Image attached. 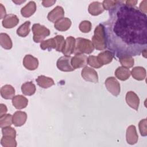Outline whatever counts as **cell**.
Here are the masks:
<instances>
[{
  "instance_id": "obj_34",
  "label": "cell",
  "mask_w": 147,
  "mask_h": 147,
  "mask_svg": "<svg viewBox=\"0 0 147 147\" xmlns=\"http://www.w3.org/2000/svg\"><path fill=\"white\" fill-rule=\"evenodd\" d=\"M2 133L3 134V136L5 137H11L16 138V130L10 127V126H7L3 128H2Z\"/></svg>"
},
{
  "instance_id": "obj_29",
  "label": "cell",
  "mask_w": 147,
  "mask_h": 147,
  "mask_svg": "<svg viewBox=\"0 0 147 147\" xmlns=\"http://www.w3.org/2000/svg\"><path fill=\"white\" fill-rule=\"evenodd\" d=\"M119 61L123 67L127 68L132 67L134 64V59L130 55H123L119 57Z\"/></svg>"
},
{
  "instance_id": "obj_23",
  "label": "cell",
  "mask_w": 147,
  "mask_h": 147,
  "mask_svg": "<svg viewBox=\"0 0 147 147\" xmlns=\"http://www.w3.org/2000/svg\"><path fill=\"white\" fill-rule=\"evenodd\" d=\"M115 75L118 79L124 81L129 78L131 75V72L129 68L121 66L116 69Z\"/></svg>"
},
{
  "instance_id": "obj_4",
  "label": "cell",
  "mask_w": 147,
  "mask_h": 147,
  "mask_svg": "<svg viewBox=\"0 0 147 147\" xmlns=\"http://www.w3.org/2000/svg\"><path fill=\"white\" fill-rule=\"evenodd\" d=\"M33 33V39L35 42H41L44 39L50 34V30L45 26L40 24H34L32 28Z\"/></svg>"
},
{
  "instance_id": "obj_20",
  "label": "cell",
  "mask_w": 147,
  "mask_h": 147,
  "mask_svg": "<svg viewBox=\"0 0 147 147\" xmlns=\"http://www.w3.org/2000/svg\"><path fill=\"white\" fill-rule=\"evenodd\" d=\"M104 10L102 3L98 1L91 2L89 5L88 8L89 13L92 16H98L102 13Z\"/></svg>"
},
{
  "instance_id": "obj_28",
  "label": "cell",
  "mask_w": 147,
  "mask_h": 147,
  "mask_svg": "<svg viewBox=\"0 0 147 147\" xmlns=\"http://www.w3.org/2000/svg\"><path fill=\"white\" fill-rule=\"evenodd\" d=\"M30 22L29 21H25L17 29V34L22 37L27 36L30 32Z\"/></svg>"
},
{
  "instance_id": "obj_10",
  "label": "cell",
  "mask_w": 147,
  "mask_h": 147,
  "mask_svg": "<svg viewBox=\"0 0 147 147\" xmlns=\"http://www.w3.org/2000/svg\"><path fill=\"white\" fill-rule=\"evenodd\" d=\"M75 47V38L72 36L68 37L64 42L62 53L64 56H70L74 53Z\"/></svg>"
},
{
  "instance_id": "obj_8",
  "label": "cell",
  "mask_w": 147,
  "mask_h": 147,
  "mask_svg": "<svg viewBox=\"0 0 147 147\" xmlns=\"http://www.w3.org/2000/svg\"><path fill=\"white\" fill-rule=\"evenodd\" d=\"M87 56L84 54H75V55L71 59V63L72 67L75 69L86 67L87 64Z\"/></svg>"
},
{
  "instance_id": "obj_37",
  "label": "cell",
  "mask_w": 147,
  "mask_h": 147,
  "mask_svg": "<svg viewBox=\"0 0 147 147\" xmlns=\"http://www.w3.org/2000/svg\"><path fill=\"white\" fill-rule=\"evenodd\" d=\"M119 2V1H107L105 0L102 2V5L104 10H110L114 7H115Z\"/></svg>"
},
{
  "instance_id": "obj_12",
  "label": "cell",
  "mask_w": 147,
  "mask_h": 147,
  "mask_svg": "<svg viewBox=\"0 0 147 147\" xmlns=\"http://www.w3.org/2000/svg\"><path fill=\"white\" fill-rule=\"evenodd\" d=\"M23 65L28 70L33 71L38 66V59L31 55H26L23 59Z\"/></svg>"
},
{
  "instance_id": "obj_13",
  "label": "cell",
  "mask_w": 147,
  "mask_h": 147,
  "mask_svg": "<svg viewBox=\"0 0 147 147\" xmlns=\"http://www.w3.org/2000/svg\"><path fill=\"white\" fill-rule=\"evenodd\" d=\"M19 22L17 16L13 14H7L2 20V25L6 29H11L16 26Z\"/></svg>"
},
{
  "instance_id": "obj_25",
  "label": "cell",
  "mask_w": 147,
  "mask_h": 147,
  "mask_svg": "<svg viewBox=\"0 0 147 147\" xmlns=\"http://www.w3.org/2000/svg\"><path fill=\"white\" fill-rule=\"evenodd\" d=\"M36 86L32 82H26L21 86L22 92L28 96L33 95L36 92Z\"/></svg>"
},
{
  "instance_id": "obj_9",
  "label": "cell",
  "mask_w": 147,
  "mask_h": 147,
  "mask_svg": "<svg viewBox=\"0 0 147 147\" xmlns=\"http://www.w3.org/2000/svg\"><path fill=\"white\" fill-rule=\"evenodd\" d=\"M64 16V10L63 8L60 6H57L49 12L47 16V18L49 21L55 23L60 19L63 18Z\"/></svg>"
},
{
  "instance_id": "obj_2",
  "label": "cell",
  "mask_w": 147,
  "mask_h": 147,
  "mask_svg": "<svg viewBox=\"0 0 147 147\" xmlns=\"http://www.w3.org/2000/svg\"><path fill=\"white\" fill-rule=\"evenodd\" d=\"M92 43L94 48L102 51L107 48L106 38L104 26L102 24H99L94 30V34L92 38Z\"/></svg>"
},
{
  "instance_id": "obj_17",
  "label": "cell",
  "mask_w": 147,
  "mask_h": 147,
  "mask_svg": "<svg viewBox=\"0 0 147 147\" xmlns=\"http://www.w3.org/2000/svg\"><path fill=\"white\" fill-rule=\"evenodd\" d=\"M28 103V99L21 95H16L12 99L13 105L16 109L18 110H21L25 108L27 106Z\"/></svg>"
},
{
  "instance_id": "obj_43",
  "label": "cell",
  "mask_w": 147,
  "mask_h": 147,
  "mask_svg": "<svg viewBox=\"0 0 147 147\" xmlns=\"http://www.w3.org/2000/svg\"><path fill=\"white\" fill-rule=\"evenodd\" d=\"M13 2H14V3H17V4H18V5H20V3H24V2H25V1H18V2L13 1Z\"/></svg>"
},
{
  "instance_id": "obj_11",
  "label": "cell",
  "mask_w": 147,
  "mask_h": 147,
  "mask_svg": "<svg viewBox=\"0 0 147 147\" xmlns=\"http://www.w3.org/2000/svg\"><path fill=\"white\" fill-rule=\"evenodd\" d=\"M126 102L132 109L138 110L140 104V99L138 95L133 91H128L126 95Z\"/></svg>"
},
{
  "instance_id": "obj_14",
  "label": "cell",
  "mask_w": 147,
  "mask_h": 147,
  "mask_svg": "<svg viewBox=\"0 0 147 147\" xmlns=\"http://www.w3.org/2000/svg\"><path fill=\"white\" fill-rule=\"evenodd\" d=\"M126 138L127 142L130 145H134L137 142L138 136L135 126L130 125L127 128Z\"/></svg>"
},
{
  "instance_id": "obj_39",
  "label": "cell",
  "mask_w": 147,
  "mask_h": 147,
  "mask_svg": "<svg viewBox=\"0 0 147 147\" xmlns=\"http://www.w3.org/2000/svg\"><path fill=\"white\" fill-rule=\"evenodd\" d=\"M56 3V1H42V4L44 7H48L53 5Z\"/></svg>"
},
{
  "instance_id": "obj_5",
  "label": "cell",
  "mask_w": 147,
  "mask_h": 147,
  "mask_svg": "<svg viewBox=\"0 0 147 147\" xmlns=\"http://www.w3.org/2000/svg\"><path fill=\"white\" fill-rule=\"evenodd\" d=\"M105 84L107 90L114 96H117L120 94V84L114 77L107 78L105 80Z\"/></svg>"
},
{
  "instance_id": "obj_24",
  "label": "cell",
  "mask_w": 147,
  "mask_h": 147,
  "mask_svg": "<svg viewBox=\"0 0 147 147\" xmlns=\"http://www.w3.org/2000/svg\"><path fill=\"white\" fill-rule=\"evenodd\" d=\"M130 72L133 78L137 80H142L145 79L146 75L145 69L140 66L134 67Z\"/></svg>"
},
{
  "instance_id": "obj_35",
  "label": "cell",
  "mask_w": 147,
  "mask_h": 147,
  "mask_svg": "<svg viewBox=\"0 0 147 147\" xmlns=\"http://www.w3.org/2000/svg\"><path fill=\"white\" fill-rule=\"evenodd\" d=\"M55 38L56 39V44H57L56 51L57 52H61L65 42V40L64 37L61 35H57L55 37Z\"/></svg>"
},
{
  "instance_id": "obj_21",
  "label": "cell",
  "mask_w": 147,
  "mask_h": 147,
  "mask_svg": "<svg viewBox=\"0 0 147 147\" xmlns=\"http://www.w3.org/2000/svg\"><path fill=\"white\" fill-rule=\"evenodd\" d=\"M1 96L5 99H13L15 96V90L13 86L9 84H6L1 88Z\"/></svg>"
},
{
  "instance_id": "obj_7",
  "label": "cell",
  "mask_w": 147,
  "mask_h": 147,
  "mask_svg": "<svg viewBox=\"0 0 147 147\" xmlns=\"http://www.w3.org/2000/svg\"><path fill=\"white\" fill-rule=\"evenodd\" d=\"M81 76L86 81L92 83L98 82V76L96 71L87 66L84 67L82 70Z\"/></svg>"
},
{
  "instance_id": "obj_42",
  "label": "cell",
  "mask_w": 147,
  "mask_h": 147,
  "mask_svg": "<svg viewBox=\"0 0 147 147\" xmlns=\"http://www.w3.org/2000/svg\"><path fill=\"white\" fill-rule=\"evenodd\" d=\"M125 3L129 6H135V5L137 3V1H125Z\"/></svg>"
},
{
  "instance_id": "obj_22",
  "label": "cell",
  "mask_w": 147,
  "mask_h": 147,
  "mask_svg": "<svg viewBox=\"0 0 147 147\" xmlns=\"http://www.w3.org/2000/svg\"><path fill=\"white\" fill-rule=\"evenodd\" d=\"M36 81L37 84L43 88H48L55 84L54 80L51 78L44 75L38 76Z\"/></svg>"
},
{
  "instance_id": "obj_3",
  "label": "cell",
  "mask_w": 147,
  "mask_h": 147,
  "mask_svg": "<svg viewBox=\"0 0 147 147\" xmlns=\"http://www.w3.org/2000/svg\"><path fill=\"white\" fill-rule=\"evenodd\" d=\"M94 47L88 39L78 37L75 39V47L74 53L90 54L94 50Z\"/></svg>"
},
{
  "instance_id": "obj_36",
  "label": "cell",
  "mask_w": 147,
  "mask_h": 147,
  "mask_svg": "<svg viewBox=\"0 0 147 147\" xmlns=\"http://www.w3.org/2000/svg\"><path fill=\"white\" fill-rule=\"evenodd\" d=\"M147 122L146 119H141L139 123H138V127L140 134L142 136H147Z\"/></svg>"
},
{
  "instance_id": "obj_19",
  "label": "cell",
  "mask_w": 147,
  "mask_h": 147,
  "mask_svg": "<svg viewBox=\"0 0 147 147\" xmlns=\"http://www.w3.org/2000/svg\"><path fill=\"white\" fill-rule=\"evenodd\" d=\"M36 10V4L34 1L29 2L21 9V14L24 17H29L32 16Z\"/></svg>"
},
{
  "instance_id": "obj_26",
  "label": "cell",
  "mask_w": 147,
  "mask_h": 147,
  "mask_svg": "<svg viewBox=\"0 0 147 147\" xmlns=\"http://www.w3.org/2000/svg\"><path fill=\"white\" fill-rule=\"evenodd\" d=\"M0 44L1 47L5 49H10L13 46L10 37L7 34L4 33L0 34Z\"/></svg>"
},
{
  "instance_id": "obj_31",
  "label": "cell",
  "mask_w": 147,
  "mask_h": 147,
  "mask_svg": "<svg viewBox=\"0 0 147 147\" xmlns=\"http://www.w3.org/2000/svg\"><path fill=\"white\" fill-rule=\"evenodd\" d=\"M1 144L4 147H16L17 142L14 137L3 136L1 140Z\"/></svg>"
},
{
  "instance_id": "obj_32",
  "label": "cell",
  "mask_w": 147,
  "mask_h": 147,
  "mask_svg": "<svg viewBox=\"0 0 147 147\" xmlns=\"http://www.w3.org/2000/svg\"><path fill=\"white\" fill-rule=\"evenodd\" d=\"M92 28V24L90 21L87 20H84L82 21L79 26L80 30L84 33H88L91 31Z\"/></svg>"
},
{
  "instance_id": "obj_15",
  "label": "cell",
  "mask_w": 147,
  "mask_h": 147,
  "mask_svg": "<svg viewBox=\"0 0 147 147\" xmlns=\"http://www.w3.org/2000/svg\"><path fill=\"white\" fill-rule=\"evenodd\" d=\"M27 114L24 111H17L13 115V123L15 126L19 127L24 125L26 121Z\"/></svg>"
},
{
  "instance_id": "obj_40",
  "label": "cell",
  "mask_w": 147,
  "mask_h": 147,
  "mask_svg": "<svg viewBox=\"0 0 147 147\" xmlns=\"http://www.w3.org/2000/svg\"><path fill=\"white\" fill-rule=\"evenodd\" d=\"M0 14H1V18H4L6 16V12L5 7L3 6L2 4H0Z\"/></svg>"
},
{
  "instance_id": "obj_16",
  "label": "cell",
  "mask_w": 147,
  "mask_h": 147,
  "mask_svg": "<svg viewBox=\"0 0 147 147\" xmlns=\"http://www.w3.org/2000/svg\"><path fill=\"white\" fill-rule=\"evenodd\" d=\"M114 55L110 51H104L99 53L97 56L99 63L103 66L110 63L113 58Z\"/></svg>"
},
{
  "instance_id": "obj_6",
  "label": "cell",
  "mask_w": 147,
  "mask_h": 147,
  "mask_svg": "<svg viewBox=\"0 0 147 147\" xmlns=\"http://www.w3.org/2000/svg\"><path fill=\"white\" fill-rule=\"evenodd\" d=\"M71 59L70 56H63L59 58L56 63L57 68L64 72H71L75 70L71 65Z\"/></svg>"
},
{
  "instance_id": "obj_33",
  "label": "cell",
  "mask_w": 147,
  "mask_h": 147,
  "mask_svg": "<svg viewBox=\"0 0 147 147\" xmlns=\"http://www.w3.org/2000/svg\"><path fill=\"white\" fill-rule=\"evenodd\" d=\"M87 64L90 65L91 67L95 68H99L102 66V65L99 63L97 57L95 56H89L87 58Z\"/></svg>"
},
{
  "instance_id": "obj_30",
  "label": "cell",
  "mask_w": 147,
  "mask_h": 147,
  "mask_svg": "<svg viewBox=\"0 0 147 147\" xmlns=\"http://www.w3.org/2000/svg\"><path fill=\"white\" fill-rule=\"evenodd\" d=\"M11 114H5L0 117V127L3 128L7 126H10L13 123V120Z\"/></svg>"
},
{
  "instance_id": "obj_27",
  "label": "cell",
  "mask_w": 147,
  "mask_h": 147,
  "mask_svg": "<svg viewBox=\"0 0 147 147\" xmlns=\"http://www.w3.org/2000/svg\"><path fill=\"white\" fill-rule=\"evenodd\" d=\"M56 41L55 37L48 39L47 40H44L40 44V48L42 50L47 49L48 51H51L52 49H56Z\"/></svg>"
},
{
  "instance_id": "obj_1",
  "label": "cell",
  "mask_w": 147,
  "mask_h": 147,
  "mask_svg": "<svg viewBox=\"0 0 147 147\" xmlns=\"http://www.w3.org/2000/svg\"><path fill=\"white\" fill-rule=\"evenodd\" d=\"M105 28L107 48L114 56L140 55L147 47V16L123 1L109 10Z\"/></svg>"
},
{
  "instance_id": "obj_38",
  "label": "cell",
  "mask_w": 147,
  "mask_h": 147,
  "mask_svg": "<svg viewBox=\"0 0 147 147\" xmlns=\"http://www.w3.org/2000/svg\"><path fill=\"white\" fill-rule=\"evenodd\" d=\"M146 3H147V1L145 0L142 1L140 5V7H139V10L142 13L145 14L146 13Z\"/></svg>"
},
{
  "instance_id": "obj_41",
  "label": "cell",
  "mask_w": 147,
  "mask_h": 147,
  "mask_svg": "<svg viewBox=\"0 0 147 147\" xmlns=\"http://www.w3.org/2000/svg\"><path fill=\"white\" fill-rule=\"evenodd\" d=\"M7 111V107L6 106V105L1 103L0 105V115H1V116L6 114V113Z\"/></svg>"
},
{
  "instance_id": "obj_18",
  "label": "cell",
  "mask_w": 147,
  "mask_h": 147,
  "mask_svg": "<svg viewBox=\"0 0 147 147\" xmlns=\"http://www.w3.org/2000/svg\"><path fill=\"white\" fill-rule=\"evenodd\" d=\"M71 25V21L69 18L67 17H63L60 19L54 24L55 29L61 32H64L70 28Z\"/></svg>"
}]
</instances>
